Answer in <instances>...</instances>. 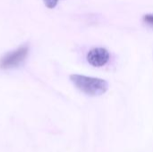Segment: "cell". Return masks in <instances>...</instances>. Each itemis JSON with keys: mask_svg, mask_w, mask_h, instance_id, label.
I'll use <instances>...</instances> for the list:
<instances>
[{"mask_svg": "<svg viewBox=\"0 0 153 152\" xmlns=\"http://www.w3.org/2000/svg\"><path fill=\"white\" fill-rule=\"evenodd\" d=\"M70 80L79 90L91 97L101 96L108 90V82L100 78L72 74Z\"/></svg>", "mask_w": 153, "mask_h": 152, "instance_id": "6da1fadb", "label": "cell"}, {"mask_svg": "<svg viewBox=\"0 0 153 152\" xmlns=\"http://www.w3.org/2000/svg\"><path fill=\"white\" fill-rule=\"evenodd\" d=\"M29 45L23 44L14 50L6 53L0 59V68L10 69L20 65L29 54Z\"/></svg>", "mask_w": 153, "mask_h": 152, "instance_id": "7a4b0ae2", "label": "cell"}, {"mask_svg": "<svg viewBox=\"0 0 153 152\" xmlns=\"http://www.w3.org/2000/svg\"><path fill=\"white\" fill-rule=\"evenodd\" d=\"M109 52L104 47H95L89 51L87 55L88 63L94 67H102L109 61Z\"/></svg>", "mask_w": 153, "mask_h": 152, "instance_id": "3957f363", "label": "cell"}, {"mask_svg": "<svg viewBox=\"0 0 153 152\" xmlns=\"http://www.w3.org/2000/svg\"><path fill=\"white\" fill-rule=\"evenodd\" d=\"M59 0H43L45 5L48 7V8H54L56 6L57 3H58Z\"/></svg>", "mask_w": 153, "mask_h": 152, "instance_id": "277c9868", "label": "cell"}, {"mask_svg": "<svg viewBox=\"0 0 153 152\" xmlns=\"http://www.w3.org/2000/svg\"><path fill=\"white\" fill-rule=\"evenodd\" d=\"M143 19H144V21L147 22L148 23L153 24V14H147V15H144Z\"/></svg>", "mask_w": 153, "mask_h": 152, "instance_id": "5b68a950", "label": "cell"}]
</instances>
